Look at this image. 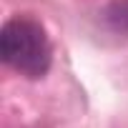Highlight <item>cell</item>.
Segmentation results:
<instances>
[{
  "mask_svg": "<svg viewBox=\"0 0 128 128\" xmlns=\"http://www.w3.org/2000/svg\"><path fill=\"white\" fill-rule=\"evenodd\" d=\"M103 20L116 33H128V0H110L103 10Z\"/></svg>",
  "mask_w": 128,
  "mask_h": 128,
  "instance_id": "2",
  "label": "cell"
},
{
  "mask_svg": "<svg viewBox=\"0 0 128 128\" xmlns=\"http://www.w3.org/2000/svg\"><path fill=\"white\" fill-rule=\"evenodd\" d=\"M0 58L28 78H43L50 68L53 50L40 23L30 18H10L0 28Z\"/></svg>",
  "mask_w": 128,
  "mask_h": 128,
  "instance_id": "1",
  "label": "cell"
}]
</instances>
